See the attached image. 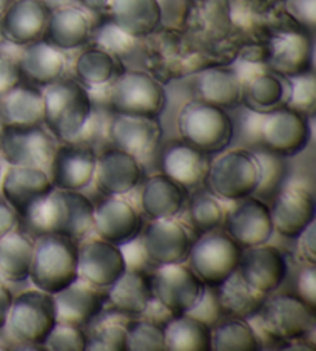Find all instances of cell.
Returning <instances> with one entry per match:
<instances>
[{
    "mask_svg": "<svg viewBox=\"0 0 316 351\" xmlns=\"http://www.w3.org/2000/svg\"><path fill=\"white\" fill-rule=\"evenodd\" d=\"M313 40L306 32L287 29L273 36L267 54L270 71L291 77L312 70Z\"/></svg>",
    "mask_w": 316,
    "mask_h": 351,
    "instance_id": "obj_24",
    "label": "cell"
},
{
    "mask_svg": "<svg viewBox=\"0 0 316 351\" xmlns=\"http://www.w3.org/2000/svg\"><path fill=\"white\" fill-rule=\"evenodd\" d=\"M216 291L224 317H254L267 299V294L259 293L248 285L238 274V271L220 287H216Z\"/></svg>",
    "mask_w": 316,
    "mask_h": 351,
    "instance_id": "obj_37",
    "label": "cell"
},
{
    "mask_svg": "<svg viewBox=\"0 0 316 351\" xmlns=\"http://www.w3.org/2000/svg\"><path fill=\"white\" fill-rule=\"evenodd\" d=\"M144 250L155 266L185 263L196 234L178 217L150 220L141 232Z\"/></svg>",
    "mask_w": 316,
    "mask_h": 351,
    "instance_id": "obj_12",
    "label": "cell"
},
{
    "mask_svg": "<svg viewBox=\"0 0 316 351\" xmlns=\"http://www.w3.org/2000/svg\"><path fill=\"white\" fill-rule=\"evenodd\" d=\"M210 161V155L179 139L167 144L162 150L161 172L179 183L185 191L193 192L204 186Z\"/></svg>",
    "mask_w": 316,
    "mask_h": 351,
    "instance_id": "obj_25",
    "label": "cell"
},
{
    "mask_svg": "<svg viewBox=\"0 0 316 351\" xmlns=\"http://www.w3.org/2000/svg\"><path fill=\"white\" fill-rule=\"evenodd\" d=\"M151 276L145 269H125L111 287L107 288L105 304L124 316H144L153 302Z\"/></svg>",
    "mask_w": 316,
    "mask_h": 351,
    "instance_id": "obj_30",
    "label": "cell"
},
{
    "mask_svg": "<svg viewBox=\"0 0 316 351\" xmlns=\"http://www.w3.org/2000/svg\"><path fill=\"white\" fill-rule=\"evenodd\" d=\"M44 90V125L59 143L76 141L94 112L90 90L77 80H62Z\"/></svg>",
    "mask_w": 316,
    "mask_h": 351,
    "instance_id": "obj_2",
    "label": "cell"
},
{
    "mask_svg": "<svg viewBox=\"0 0 316 351\" xmlns=\"http://www.w3.org/2000/svg\"><path fill=\"white\" fill-rule=\"evenodd\" d=\"M0 177H2V169H0Z\"/></svg>",
    "mask_w": 316,
    "mask_h": 351,
    "instance_id": "obj_57",
    "label": "cell"
},
{
    "mask_svg": "<svg viewBox=\"0 0 316 351\" xmlns=\"http://www.w3.org/2000/svg\"><path fill=\"white\" fill-rule=\"evenodd\" d=\"M261 183V161L254 150L236 147L210 161L204 187L222 202L235 203L253 197Z\"/></svg>",
    "mask_w": 316,
    "mask_h": 351,
    "instance_id": "obj_4",
    "label": "cell"
},
{
    "mask_svg": "<svg viewBox=\"0 0 316 351\" xmlns=\"http://www.w3.org/2000/svg\"><path fill=\"white\" fill-rule=\"evenodd\" d=\"M11 2H13V0H0V14H2L3 11L8 8V5H10Z\"/></svg>",
    "mask_w": 316,
    "mask_h": 351,
    "instance_id": "obj_55",
    "label": "cell"
},
{
    "mask_svg": "<svg viewBox=\"0 0 316 351\" xmlns=\"http://www.w3.org/2000/svg\"><path fill=\"white\" fill-rule=\"evenodd\" d=\"M17 226H19V215L7 203V199L0 195V240Z\"/></svg>",
    "mask_w": 316,
    "mask_h": 351,
    "instance_id": "obj_53",
    "label": "cell"
},
{
    "mask_svg": "<svg viewBox=\"0 0 316 351\" xmlns=\"http://www.w3.org/2000/svg\"><path fill=\"white\" fill-rule=\"evenodd\" d=\"M222 229L242 250L269 243L275 234L269 203L256 197L238 199L227 210Z\"/></svg>",
    "mask_w": 316,
    "mask_h": 351,
    "instance_id": "obj_16",
    "label": "cell"
},
{
    "mask_svg": "<svg viewBox=\"0 0 316 351\" xmlns=\"http://www.w3.org/2000/svg\"><path fill=\"white\" fill-rule=\"evenodd\" d=\"M315 221L308 225L298 237L296 257L302 265H316V240H315Z\"/></svg>",
    "mask_w": 316,
    "mask_h": 351,
    "instance_id": "obj_51",
    "label": "cell"
},
{
    "mask_svg": "<svg viewBox=\"0 0 316 351\" xmlns=\"http://www.w3.org/2000/svg\"><path fill=\"white\" fill-rule=\"evenodd\" d=\"M87 342L88 337L82 326L57 322L42 345L47 351H85Z\"/></svg>",
    "mask_w": 316,
    "mask_h": 351,
    "instance_id": "obj_43",
    "label": "cell"
},
{
    "mask_svg": "<svg viewBox=\"0 0 316 351\" xmlns=\"http://www.w3.org/2000/svg\"><path fill=\"white\" fill-rule=\"evenodd\" d=\"M290 11L304 25L315 27L316 0H290Z\"/></svg>",
    "mask_w": 316,
    "mask_h": 351,
    "instance_id": "obj_52",
    "label": "cell"
},
{
    "mask_svg": "<svg viewBox=\"0 0 316 351\" xmlns=\"http://www.w3.org/2000/svg\"><path fill=\"white\" fill-rule=\"evenodd\" d=\"M110 22L133 39H144L159 28L163 16L159 0H110Z\"/></svg>",
    "mask_w": 316,
    "mask_h": 351,
    "instance_id": "obj_29",
    "label": "cell"
},
{
    "mask_svg": "<svg viewBox=\"0 0 316 351\" xmlns=\"http://www.w3.org/2000/svg\"><path fill=\"white\" fill-rule=\"evenodd\" d=\"M188 193L166 173L151 175L141 189V213L150 220L179 217L185 209Z\"/></svg>",
    "mask_w": 316,
    "mask_h": 351,
    "instance_id": "obj_31",
    "label": "cell"
},
{
    "mask_svg": "<svg viewBox=\"0 0 316 351\" xmlns=\"http://www.w3.org/2000/svg\"><path fill=\"white\" fill-rule=\"evenodd\" d=\"M162 133L159 118L113 113L107 125V139L111 146L135 155L139 160L159 146Z\"/></svg>",
    "mask_w": 316,
    "mask_h": 351,
    "instance_id": "obj_22",
    "label": "cell"
},
{
    "mask_svg": "<svg viewBox=\"0 0 316 351\" xmlns=\"http://www.w3.org/2000/svg\"><path fill=\"white\" fill-rule=\"evenodd\" d=\"M187 2H193V0H187Z\"/></svg>",
    "mask_w": 316,
    "mask_h": 351,
    "instance_id": "obj_58",
    "label": "cell"
},
{
    "mask_svg": "<svg viewBox=\"0 0 316 351\" xmlns=\"http://www.w3.org/2000/svg\"><path fill=\"white\" fill-rule=\"evenodd\" d=\"M127 326V351H166L163 325L145 316Z\"/></svg>",
    "mask_w": 316,
    "mask_h": 351,
    "instance_id": "obj_42",
    "label": "cell"
},
{
    "mask_svg": "<svg viewBox=\"0 0 316 351\" xmlns=\"http://www.w3.org/2000/svg\"><path fill=\"white\" fill-rule=\"evenodd\" d=\"M187 314L202 320V322L209 325L210 328H213V326L224 317L221 313L220 300H218L216 287H205L198 304Z\"/></svg>",
    "mask_w": 316,
    "mask_h": 351,
    "instance_id": "obj_46",
    "label": "cell"
},
{
    "mask_svg": "<svg viewBox=\"0 0 316 351\" xmlns=\"http://www.w3.org/2000/svg\"><path fill=\"white\" fill-rule=\"evenodd\" d=\"M144 167L135 155L118 147L97 154L93 183L102 195H129L142 183Z\"/></svg>",
    "mask_w": 316,
    "mask_h": 351,
    "instance_id": "obj_21",
    "label": "cell"
},
{
    "mask_svg": "<svg viewBox=\"0 0 316 351\" xmlns=\"http://www.w3.org/2000/svg\"><path fill=\"white\" fill-rule=\"evenodd\" d=\"M36 239L17 226L0 240V278L21 283L28 280Z\"/></svg>",
    "mask_w": 316,
    "mask_h": 351,
    "instance_id": "obj_35",
    "label": "cell"
},
{
    "mask_svg": "<svg viewBox=\"0 0 316 351\" xmlns=\"http://www.w3.org/2000/svg\"><path fill=\"white\" fill-rule=\"evenodd\" d=\"M120 251L124 254L127 269H147L148 266H153L144 250L141 235L120 246Z\"/></svg>",
    "mask_w": 316,
    "mask_h": 351,
    "instance_id": "obj_49",
    "label": "cell"
},
{
    "mask_svg": "<svg viewBox=\"0 0 316 351\" xmlns=\"http://www.w3.org/2000/svg\"><path fill=\"white\" fill-rule=\"evenodd\" d=\"M85 351H127V326L119 322H105L88 337Z\"/></svg>",
    "mask_w": 316,
    "mask_h": 351,
    "instance_id": "obj_45",
    "label": "cell"
},
{
    "mask_svg": "<svg viewBox=\"0 0 316 351\" xmlns=\"http://www.w3.org/2000/svg\"><path fill=\"white\" fill-rule=\"evenodd\" d=\"M211 350L259 351L263 350V341L248 319L222 317L211 328Z\"/></svg>",
    "mask_w": 316,
    "mask_h": 351,
    "instance_id": "obj_40",
    "label": "cell"
},
{
    "mask_svg": "<svg viewBox=\"0 0 316 351\" xmlns=\"http://www.w3.org/2000/svg\"><path fill=\"white\" fill-rule=\"evenodd\" d=\"M94 22L91 16L76 5L51 8L45 38L62 51L79 50L93 38Z\"/></svg>",
    "mask_w": 316,
    "mask_h": 351,
    "instance_id": "obj_27",
    "label": "cell"
},
{
    "mask_svg": "<svg viewBox=\"0 0 316 351\" xmlns=\"http://www.w3.org/2000/svg\"><path fill=\"white\" fill-rule=\"evenodd\" d=\"M19 59L0 48V98L22 82Z\"/></svg>",
    "mask_w": 316,
    "mask_h": 351,
    "instance_id": "obj_47",
    "label": "cell"
},
{
    "mask_svg": "<svg viewBox=\"0 0 316 351\" xmlns=\"http://www.w3.org/2000/svg\"><path fill=\"white\" fill-rule=\"evenodd\" d=\"M17 59H19L22 80L40 88L62 80L68 65L65 51L59 50L47 39L22 47L21 56Z\"/></svg>",
    "mask_w": 316,
    "mask_h": 351,
    "instance_id": "obj_28",
    "label": "cell"
},
{
    "mask_svg": "<svg viewBox=\"0 0 316 351\" xmlns=\"http://www.w3.org/2000/svg\"><path fill=\"white\" fill-rule=\"evenodd\" d=\"M176 125L182 141L207 155L221 154L235 141L232 114L199 98L182 106Z\"/></svg>",
    "mask_w": 316,
    "mask_h": 351,
    "instance_id": "obj_3",
    "label": "cell"
},
{
    "mask_svg": "<svg viewBox=\"0 0 316 351\" xmlns=\"http://www.w3.org/2000/svg\"><path fill=\"white\" fill-rule=\"evenodd\" d=\"M97 152L93 146L82 141L59 143L48 175L53 186L62 191L83 192L93 184Z\"/></svg>",
    "mask_w": 316,
    "mask_h": 351,
    "instance_id": "obj_14",
    "label": "cell"
},
{
    "mask_svg": "<svg viewBox=\"0 0 316 351\" xmlns=\"http://www.w3.org/2000/svg\"><path fill=\"white\" fill-rule=\"evenodd\" d=\"M254 317L267 336L281 343L307 339L316 328V308L298 294H269Z\"/></svg>",
    "mask_w": 316,
    "mask_h": 351,
    "instance_id": "obj_7",
    "label": "cell"
},
{
    "mask_svg": "<svg viewBox=\"0 0 316 351\" xmlns=\"http://www.w3.org/2000/svg\"><path fill=\"white\" fill-rule=\"evenodd\" d=\"M150 276L155 300L173 316L193 310L205 288L187 262L156 266Z\"/></svg>",
    "mask_w": 316,
    "mask_h": 351,
    "instance_id": "obj_13",
    "label": "cell"
},
{
    "mask_svg": "<svg viewBox=\"0 0 316 351\" xmlns=\"http://www.w3.org/2000/svg\"><path fill=\"white\" fill-rule=\"evenodd\" d=\"M298 295L308 304L316 308V268L315 265H304L300 276L296 280Z\"/></svg>",
    "mask_w": 316,
    "mask_h": 351,
    "instance_id": "obj_50",
    "label": "cell"
},
{
    "mask_svg": "<svg viewBox=\"0 0 316 351\" xmlns=\"http://www.w3.org/2000/svg\"><path fill=\"white\" fill-rule=\"evenodd\" d=\"M312 141V117L281 107L261 114L258 146L284 158H293Z\"/></svg>",
    "mask_w": 316,
    "mask_h": 351,
    "instance_id": "obj_10",
    "label": "cell"
},
{
    "mask_svg": "<svg viewBox=\"0 0 316 351\" xmlns=\"http://www.w3.org/2000/svg\"><path fill=\"white\" fill-rule=\"evenodd\" d=\"M122 73L118 54L102 45L85 48L75 60L76 80L87 88L108 87Z\"/></svg>",
    "mask_w": 316,
    "mask_h": 351,
    "instance_id": "obj_36",
    "label": "cell"
},
{
    "mask_svg": "<svg viewBox=\"0 0 316 351\" xmlns=\"http://www.w3.org/2000/svg\"><path fill=\"white\" fill-rule=\"evenodd\" d=\"M44 90L33 84L21 82L0 98V118L3 124H44Z\"/></svg>",
    "mask_w": 316,
    "mask_h": 351,
    "instance_id": "obj_34",
    "label": "cell"
},
{
    "mask_svg": "<svg viewBox=\"0 0 316 351\" xmlns=\"http://www.w3.org/2000/svg\"><path fill=\"white\" fill-rule=\"evenodd\" d=\"M194 87L199 99L230 110L241 104L244 81L238 71L228 66H210L199 71Z\"/></svg>",
    "mask_w": 316,
    "mask_h": 351,
    "instance_id": "obj_32",
    "label": "cell"
},
{
    "mask_svg": "<svg viewBox=\"0 0 316 351\" xmlns=\"http://www.w3.org/2000/svg\"><path fill=\"white\" fill-rule=\"evenodd\" d=\"M166 351H211V328L190 314H178L163 325Z\"/></svg>",
    "mask_w": 316,
    "mask_h": 351,
    "instance_id": "obj_38",
    "label": "cell"
},
{
    "mask_svg": "<svg viewBox=\"0 0 316 351\" xmlns=\"http://www.w3.org/2000/svg\"><path fill=\"white\" fill-rule=\"evenodd\" d=\"M290 98V81L275 71H259L244 82L242 101L246 108L264 114L285 107Z\"/></svg>",
    "mask_w": 316,
    "mask_h": 351,
    "instance_id": "obj_33",
    "label": "cell"
},
{
    "mask_svg": "<svg viewBox=\"0 0 316 351\" xmlns=\"http://www.w3.org/2000/svg\"><path fill=\"white\" fill-rule=\"evenodd\" d=\"M79 243L57 234L36 237L28 280L48 294H56L76 280Z\"/></svg>",
    "mask_w": 316,
    "mask_h": 351,
    "instance_id": "obj_5",
    "label": "cell"
},
{
    "mask_svg": "<svg viewBox=\"0 0 316 351\" xmlns=\"http://www.w3.org/2000/svg\"><path fill=\"white\" fill-rule=\"evenodd\" d=\"M127 263L120 246L96 237L79 241L77 272L90 285L99 289L111 287L124 274Z\"/></svg>",
    "mask_w": 316,
    "mask_h": 351,
    "instance_id": "obj_17",
    "label": "cell"
},
{
    "mask_svg": "<svg viewBox=\"0 0 316 351\" xmlns=\"http://www.w3.org/2000/svg\"><path fill=\"white\" fill-rule=\"evenodd\" d=\"M54 189L47 169L10 166L0 177V193L21 217Z\"/></svg>",
    "mask_w": 316,
    "mask_h": 351,
    "instance_id": "obj_23",
    "label": "cell"
},
{
    "mask_svg": "<svg viewBox=\"0 0 316 351\" xmlns=\"http://www.w3.org/2000/svg\"><path fill=\"white\" fill-rule=\"evenodd\" d=\"M144 229L141 209L125 195H103L94 204L93 232L102 240L122 246L139 237Z\"/></svg>",
    "mask_w": 316,
    "mask_h": 351,
    "instance_id": "obj_15",
    "label": "cell"
},
{
    "mask_svg": "<svg viewBox=\"0 0 316 351\" xmlns=\"http://www.w3.org/2000/svg\"><path fill=\"white\" fill-rule=\"evenodd\" d=\"M108 108L116 114L159 118L167 106V93L153 75L125 70L108 86Z\"/></svg>",
    "mask_w": 316,
    "mask_h": 351,
    "instance_id": "obj_6",
    "label": "cell"
},
{
    "mask_svg": "<svg viewBox=\"0 0 316 351\" xmlns=\"http://www.w3.org/2000/svg\"><path fill=\"white\" fill-rule=\"evenodd\" d=\"M184 210V221L193 229L196 237L221 229L227 215V209L222 199L207 191L205 187H199V189L188 193Z\"/></svg>",
    "mask_w": 316,
    "mask_h": 351,
    "instance_id": "obj_39",
    "label": "cell"
},
{
    "mask_svg": "<svg viewBox=\"0 0 316 351\" xmlns=\"http://www.w3.org/2000/svg\"><path fill=\"white\" fill-rule=\"evenodd\" d=\"M5 42V39H3V36H2V28H0V45H2Z\"/></svg>",
    "mask_w": 316,
    "mask_h": 351,
    "instance_id": "obj_56",
    "label": "cell"
},
{
    "mask_svg": "<svg viewBox=\"0 0 316 351\" xmlns=\"http://www.w3.org/2000/svg\"><path fill=\"white\" fill-rule=\"evenodd\" d=\"M56 324L53 294L34 288L14 295L5 328L17 343L44 347L42 343Z\"/></svg>",
    "mask_w": 316,
    "mask_h": 351,
    "instance_id": "obj_8",
    "label": "cell"
},
{
    "mask_svg": "<svg viewBox=\"0 0 316 351\" xmlns=\"http://www.w3.org/2000/svg\"><path fill=\"white\" fill-rule=\"evenodd\" d=\"M269 206L275 232L284 239H298L315 221L316 199L304 186L284 184Z\"/></svg>",
    "mask_w": 316,
    "mask_h": 351,
    "instance_id": "obj_18",
    "label": "cell"
},
{
    "mask_svg": "<svg viewBox=\"0 0 316 351\" xmlns=\"http://www.w3.org/2000/svg\"><path fill=\"white\" fill-rule=\"evenodd\" d=\"M290 81V98L287 107L295 108L298 112H302L312 117L316 104V80L313 71L291 76Z\"/></svg>",
    "mask_w": 316,
    "mask_h": 351,
    "instance_id": "obj_44",
    "label": "cell"
},
{
    "mask_svg": "<svg viewBox=\"0 0 316 351\" xmlns=\"http://www.w3.org/2000/svg\"><path fill=\"white\" fill-rule=\"evenodd\" d=\"M94 223V203L79 191L54 189L21 217L19 225L33 237L57 234L76 243L90 237Z\"/></svg>",
    "mask_w": 316,
    "mask_h": 351,
    "instance_id": "obj_1",
    "label": "cell"
},
{
    "mask_svg": "<svg viewBox=\"0 0 316 351\" xmlns=\"http://www.w3.org/2000/svg\"><path fill=\"white\" fill-rule=\"evenodd\" d=\"M261 161V183L253 197L270 203V199L276 195L279 189L285 184L289 177V158L272 154L269 150L261 147L254 150Z\"/></svg>",
    "mask_w": 316,
    "mask_h": 351,
    "instance_id": "obj_41",
    "label": "cell"
},
{
    "mask_svg": "<svg viewBox=\"0 0 316 351\" xmlns=\"http://www.w3.org/2000/svg\"><path fill=\"white\" fill-rule=\"evenodd\" d=\"M14 294L11 293V289L0 280V331L5 330L10 314L11 304H13Z\"/></svg>",
    "mask_w": 316,
    "mask_h": 351,
    "instance_id": "obj_54",
    "label": "cell"
},
{
    "mask_svg": "<svg viewBox=\"0 0 316 351\" xmlns=\"http://www.w3.org/2000/svg\"><path fill=\"white\" fill-rule=\"evenodd\" d=\"M57 322L83 326L101 316L105 308V294L82 278H76L68 287L53 294Z\"/></svg>",
    "mask_w": 316,
    "mask_h": 351,
    "instance_id": "obj_26",
    "label": "cell"
},
{
    "mask_svg": "<svg viewBox=\"0 0 316 351\" xmlns=\"http://www.w3.org/2000/svg\"><path fill=\"white\" fill-rule=\"evenodd\" d=\"M241 256L242 247L221 228L196 237L187 262L205 287H220L238 271Z\"/></svg>",
    "mask_w": 316,
    "mask_h": 351,
    "instance_id": "obj_9",
    "label": "cell"
},
{
    "mask_svg": "<svg viewBox=\"0 0 316 351\" xmlns=\"http://www.w3.org/2000/svg\"><path fill=\"white\" fill-rule=\"evenodd\" d=\"M51 7L45 0H13L0 14L5 42L25 47L45 38Z\"/></svg>",
    "mask_w": 316,
    "mask_h": 351,
    "instance_id": "obj_19",
    "label": "cell"
},
{
    "mask_svg": "<svg viewBox=\"0 0 316 351\" xmlns=\"http://www.w3.org/2000/svg\"><path fill=\"white\" fill-rule=\"evenodd\" d=\"M135 40L136 39L130 38V36L120 32L118 27H114L111 22H108L101 29L99 42H97V44L105 47L107 50L113 51L114 54H120L130 51L133 48V44H135Z\"/></svg>",
    "mask_w": 316,
    "mask_h": 351,
    "instance_id": "obj_48",
    "label": "cell"
},
{
    "mask_svg": "<svg viewBox=\"0 0 316 351\" xmlns=\"http://www.w3.org/2000/svg\"><path fill=\"white\" fill-rule=\"evenodd\" d=\"M238 274L256 291L269 295L275 293L287 277V258L279 247L269 243L244 247Z\"/></svg>",
    "mask_w": 316,
    "mask_h": 351,
    "instance_id": "obj_20",
    "label": "cell"
},
{
    "mask_svg": "<svg viewBox=\"0 0 316 351\" xmlns=\"http://www.w3.org/2000/svg\"><path fill=\"white\" fill-rule=\"evenodd\" d=\"M59 141L44 124L0 125V155L8 166L48 169Z\"/></svg>",
    "mask_w": 316,
    "mask_h": 351,
    "instance_id": "obj_11",
    "label": "cell"
},
{
    "mask_svg": "<svg viewBox=\"0 0 316 351\" xmlns=\"http://www.w3.org/2000/svg\"><path fill=\"white\" fill-rule=\"evenodd\" d=\"M0 280H2V278H0Z\"/></svg>",
    "mask_w": 316,
    "mask_h": 351,
    "instance_id": "obj_59",
    "label": "cell"
}]
</instances>
